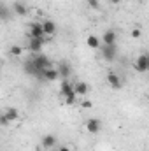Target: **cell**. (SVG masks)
Segmentation results:
<instances>
[{
	"label": "cell",
	"mask_w": 149,
	"mask_h": 151,
	"mask_svg": "<svg viewBox=\"0 0 149 151\" xmlns=\"http://www.w3.org/2000/svg\"><path fill=\"white\" fill-rule=\"evenodd\" d=\"M9 53H11L12 56H21V55H23V47L18 46V44H14V46L9 47Z\"/></svg>",
	"instance_id": "20"
},
{
	"label": "cell",
	"mask_w": 149,
	"mask_h": 151,
	"mask_svg": "<svg viewBox=\"0 0 149 151\" xmlns=\"http://www.w3.org/2000/svg\"><path fill=\"white\" fill-rule=\"evenodd\" d=\"M133 67H135V70H137V72H142V74H144V72H148V70H149V56L146 55V53H144V55H140V56L135 60V65H133Z\"/></svg>",
	"instance_id": "2"
},
{
	"label": "cell",
	"mask_w": 149,
	"mask_h": 151,
	"mask_svg": "<svg viewBox=\"0 0 149 151\" xmlns=\"http://www.w3.org/2000/svg\"><path fill=\"white\" fill-rule=\"evenodd\" d=\"M86 44L90 47H93V49H98L100 47V40H98V37H95V35H90V37L86 39Z\"/></svg>",
	"instance_id": "19"
},
{
	"label": "cell",
	"mask_w": 149,
	"mask_h": 151,
	"mask_svg": "<svg viewBox=\"0 0 149 151\" xmlns=\"http://www.w3.org/2000/svg\"><path fill=\"white\" fill-rule=\"evenodd\" d=\"M88 5H90L91 9H98V7H100V2H98V0H88Z\"/></svg>",
	"instance_id": "22"
},
{
	"label": "cell",
	"mask_w": 149,
	"mask_h": 151,
	"mask_svg": "<svg viewBox=\"0 0 149 151\" xmlns=\"http://www.w3.org/2000/svg\"><path fill=\"white\" fill-rule=\"evenodd\" d=\"M107 83L111 84L114 90H119L121 84H123V83H121V77L116 74V72H109V74H107Z\"/></svg>",
	"instance_id": "7"
},
{
	"label": "cell",
	"mask_w": 149,
	"mask_h": 151,
	"mask_svg": "<svg viewBox=\"0 0 149 151\" xmlns=\"http://www.w3.org/2000/svg\"><path fill=\"white\" fill-rule=\"evenodd\" d=\"M56 144V137L54 135H44V139H42V148H46V150H51L53 146Z\"/></svg>",
	"instance_id": "14"
},
{
	"label": "cell",
	"mask_w": 149,
	"mask_h": 151,
	"mask_svg": "<svg viewBox=\"0 0 149 151\" xmlns=\"http://www.w3.org/2000/svg\"><path fill=\"white\" fill-rule=\"evenodd\" d=\"M39 79H42V81H54V79H58V70H56L54 67L44 69V70L40 72V77H39Z\"/></svg>",
	"instance_id": "5"
},
{
	"label": "cell",
	"mask_w": 149,
	"mask_h": 151,
	"mask_svg": "<svg viewBox=\"0 0 149 151\" xmlns=\"http://www.w3.org/2000/svg\"><path fill=\"white\" fill-rule=\"evenodd\" d=\"M0 125H9V121H7V118L4 114H0Z\"/></svg>",
	"instance_id": "24"
},
{
	"label": "cell",
	"mask_w": 149,
	"mask_h": 151,
	"mask_svg": "<svg viewBox=\"0 0 149 151\" xmlns=\"http://www.w3.org/2000/svg\"><path fill=\"white\" fill-rule=\"evenodd\" d=\"M100 128H102V123H100L98 118H90V119L86 121V130H88L90 134H98Z\"/></svg>",
	"instance_id": "4"
},
{
	"label": "cell",
	"mask_w": 149,
	"mask_h": 151,
	"mask_svg": "<svg viewBox=\"0 0 149 151\" xmlns=\"http://www.w3.org/2000/svg\"><path fill=\"white\" fill-rule=\"evenodd\" d=\"M88 91H90V86H88L84 81H79V83L74 84V93L75 95H86Z\"/></svg>",
	"instance_id": "10"
},
{
	"label": "cell",
	"mask_w": 149,
	"mask_h": 151,
	"mask_svg": "<svg viewBox=\"0 0 149 151\" xmlns=\"http://www.w3.org/2000/svg\"><path fill=\"white\" fill-rule=\"evenodd\" d=\"M28 35H30V39H44L42 23H32L28 28Z\"/></svg>",
	"instance_id": "3"
},
{
	"label": "cell",
	"mask_w": 149,
	"mask_h": 151,
	"mask_svg": "<svg viewBox=\"0 0 149 151\" xmlns=\"http://www.w3.org/2000/svg\"><path fill=\"white\" fill-rule=\"evenodd\" d=\"M56 70H58V77H63V79H65V77H69L70 72H72V70H70V65H69L67 62H62V63H60V67H58Z\"/></svg>",
	"instance_id": "12"
},
{
	"label": "cell",
	"mask_w": 149,
	"mask_h": 151,
	"mask_svg": "<svg viewBox=\"0 0 149 151\" xmlns=\"http://www.w3.org/2000/svg\"><path fill=\"white\" fill-rule=\"evenodd\" d=\"M102 39H104L105 46H116V34H114V30H107Z\"/></svg>",
	"instance_id": "13"
},
{
	"label": "cell",
	"mask_w": 149,
	"mask_h": 151,
	"mask_svg": "<svg viewBox=\"0 0 149 151\" xmlns=\"http://www.w3.org/2000/svg\"><path fill=\"white\" fill-rule=\"evenodd\" d=\"M12 9H14V12H16L18 16H25V14H27V5H25L23 2H14Z\"/></svg>",
	"instance_id": "18"
},
{
	"label": "cell",
	"mask_w": 149,
	"mask_h": 151,
	"mask_svg": "<svg viewBox=\"0 0 149 151\" xmlns=\"http://www.w3.org/2000/svg\"><path fill=\"white\" fill-rule=\"evenodd\" d=\"M44 46V39H30V44H28V49L32 53H39Z\"/></svg>",
	"instance_id": "9"
},
{
	"label": "cell",
	"mask_w": 149,
	"mask_h": 151,
	"mask_svg": "<svg viewBox=\"0 0 149 151\" xmlns=\"http://www.w3.org/2000/svg\"><path fill=\"white\" fill-rule=\"evenodd\" d=\"M140 34H142V32H140L139 28H133V30H132V37L133 39H139L140 37Z\"/></svg>",
	"instance_id": "23"
},
{
	"label": "cell",
	"mask_w": 149,
	"mask_h": 151,
	"mask_svg": "<svg viewBox=\"0 0 149 151\" xmlns=\"http://www.w3.org/2000/svg\"><path fill=\"white\" fill-rule=\"evenodd\" d=\"M23 69H25V72H27V74H30V76H35V77H39V76H40V72H39L37 69L34 67V63H32L30 60H27V62H25Z\"/></svg>",
	"instance_id": "16"
},
{
	"label": "cell",
	"mask_w": 149,
	"mask_h": 151,
	"mask_svg": "<svg viewBox=\"0 0 149 151\" xmlns=\"http://www.w3.org/2000/svg\"><path fill=\"white\" fill-rule=\"evenodd\" d=\"M112 4H119V2H121V0H111Z\"/></svg>",
	"instance_id": "27"
},
{
	"label": "cell",
	"mask_w": 149,
	"mask_h": 151,
	"mask_svg": "<svg viewBox=\"0 0 149 151\" xmlns=\"http://www.w3.org/2000/svg\"><path fill=\"white\" fill-rule=\"evenodd\" d=\"M75 99H77V95H70V97H65V104H67V106H74L75 104Z\"/></svg>",
	"instance_id": "21"
},
{
	"label": "cell",
	"mask_w": 149,
	"mask_h": 151,
	"mask_svg": "<svg viewBox=\"0 0 149 151\" xmlns=\"http://www.w3.org/2000/svg\"><path fill=\"white\" fill-rule=\"evenodd\" d=\"M60 93H62L63 99H65V97H70V95H74V86H72L70 83L63 81V83H62V88H60Z\"/></svg>",
	"instance_id": "11"
},
{
	"label": "cell",
	"mask_w": 149,
	"mask_h": 151,
	"mask_svg": "<svg viewBox=\"0 0 149 151\" xmlns=\"http://www.w3.org/2000/svg\"><path fill=\"white\" fill-rule=\"evenodd\" d=\"M11 19V11L5 4H0V21H9Z\"/></svg>",
	"instance_id": "17"
},
{
	"label": "cell",
	"mask_w": 149,
	"mask_h": 151,
	"mask_svg": "<svg viewBox=\"0 0 149 151\" xmlns=\"http://www.w3.org/2000/svg\"><path fill=\"white\" fill-rule=\"evenodd\" d=\"M116 55H117L116 46H104V47H102V56H104V60L112 62V60L116 58Z\"/></svg>",
	"instance_id": "6"
},
{
	"label": "cell",
	"mask_w": 149,
	"mask_h": 151,
	"mask_svg": "<svg viewBox=\"0 0 149 151\" xmlns=\"http://www.w3.org/2000/svg\"><path fill=\"white\" fill-rule=\"evenodd\" d=\"M58 151H70V150H69L67 146H62V148H60V150H58Z\"/></svg>",
	"instance_id": "26"
},
{
	"label": "cell",
	"mask_w": 149,
	"mask_h": 151,
	"mask_svg": "<svg viewBox=\"0 0 149 151\" xmlns=\"http://www.w3.org/2000/svg\"><path fill=\"white\" fill-rule=\"evenodd\" d=\"M30 62L34 63V67L37 69L39 72H42L44 69H51L53 67V63L49 62V58L46 56V55H40V53H34V56L30 58ZM40 77V76H39Z\"/></svg>",
	"instance_id": "1"
},
{
	"label": "cell",
	"mask_w": 149,
	"mask_h": 151,
	"mask_svg": "<svg viewBox=\"0 0 149 151\" xmlns=\"http://www.w3.org/2000/svg\"><path fill=\"white\" fill-rule=\"evenodd\" d=\"M91 106H93V104H91L90 100H84V102H82V107H84V109H90Z\"/></svg>",
	"instance_id": "25"
},
{
	"label": "cell",
	"mask_w": 149,
	"mask_h": 151,
	"mask_svg": "<svg viewBox=\"0 0 149 151\" xmlns=\"http://www.w3.org/2000/svg\"><path fill=\"white\" fill-rule=\"evenodd\" d=\"M4 116L7 118V121H9V123H11V121L19 119V113H18V109H14V107H9V109L4 113Z\"/></svg>",
	"instance_id": "15"
},
{
	"label": "cell",
	"mask_w": 149,
	"mask_h": 151,
	"mask_svg": "<svg viewBox=\"0 0 149 151\" xmlns=\"http://www.w3.org/2000/svg\"><path fill=\"white\" fill-rule=\"evenodd\" d=\"M42 30H44V35H54V34H56V25H54V21L46 19V21L42 23Z\"/></svg>",
	"instance_id": "8"
}]
</instances>
